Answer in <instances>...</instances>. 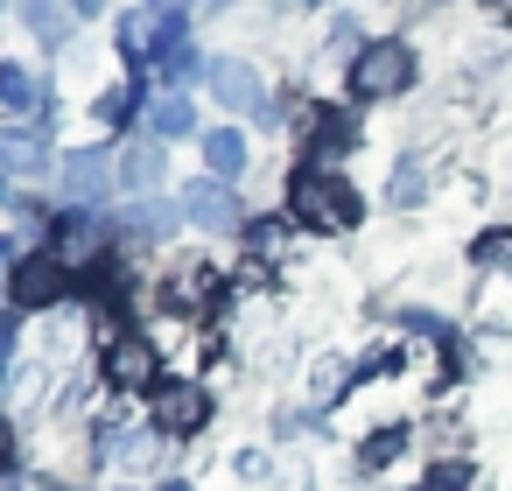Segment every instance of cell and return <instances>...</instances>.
<instances>
[{
    "label": "cell",
    "instance_id": "603a6c76",
    "mask_svg": "<svg viewBox=\"0 0 512 491\" xmlns=\"http://www.w3.org/2000/svg\"><path fill=\"white\" fill-rule=\"evenodd\" d=\"M8 470H15V421L0 414V477H8Z\"/></svg>",
    "mask_w": 512,
    "mask_h": 491
},
{
    "label": "cell",
    "instance_id": "9a60e30c",
    "mask_svg": "<svg viewBox=\"0 0 512 491\" xmlns=\"http://www.w3.org/2000/svg\"><path fill=\"white\" fill-rule=\"evenodd\" d=\"M204 176H218V183H239L246 176V134L239 127H211L204 134Z\"/></svg>",
    "mask_w": 512,
    "mask_h": 491
},
{
    "label": "cell",
    "instance_id": "f1b7e54d",
    "mask_svg": "<svg viewBox=\"0 0 512 491\" xmlns=\"http://www.w3.org/2000/svg\"><path fill=\"white\" fill-rule=\"evenodd\" d=\"M498 15H505V22H512V0H505V8H498Z\"/></svg>",
    "mask_w": 512,
    "mask_h": 491
},
{
    "label": "cell",
    "instance_id": "ac0fdd59",
    "mask_svg": "<svg viewBox=\"0 0 512 491\" xmlns=\"http://www.w3.org/2000/svg\"><path fill=\"white\" fill-rule=\"evenodd\" d=\"M428 190H435V169L421 155H400L393 162V183H386V204L393 211H414V204H428Z\"/></svg>",
    "mask_w": 512,
    "mask_h": 491
},
{
    "label": "cell",
    "instance_id": "2e32d148",
    "mask_svg": "<svg viewBox=\"0 0 512 491\" xmlns=\"http://www.w3.org/2000/svg\"><path fill=\"white\" fill-rule=\"evenodd\" d=\"M134 113H141V85H134V78H120V85H99V92H92V120H99L106 134L134 127Z\"/></svg>",
    "mask_w": 512,
    "mask_h": 491
},
{
    "label": "cell",
    "instance_id": "f546056e",
    "mask_svg": "<svg viewBox=\"0 0 512 491\" xmlns=\"http://www.w3.org/2000/svg\"><path fill=\"white\" fill-rule=\"evenodd\" d=\"M0 8H8V0H0Z\"/></svg>",
    "mask_w": 512,
    "mask_h": 491
},
{
    "label": "cell",
    "instance_id": "ba28073f",
    "mask_svg": "<svg viewBox=\"0 0 512 491\" xmlns=\"http://www.w3.org/2000/svg\"><path fill=\"white\" fill-rule=\"evenodd\" d=\"M57 183H64V197H71L78 211H92V204H106V197L120 190V155H106V148H78V155H64Z\"/></svg>",
    "mask_w": 512,
    "mask_h": 491
},
{
    "label": "cell",
    "instance_id": "d6986e66",
    "mask_svg": "<svg viewBox=\"0 0 512 491\" xmlns=\"http://www.w3.org/2000/svg\"><path fill=\"white\" fill-rule=\"evenodd\" d=\"M470 267L477 274H512V225H484L470 239Z\"/></svg>",
    "mask_w": 512,
    "mask_h": 491
},
{
    "label": "cell",
    "instance_id": "7402d4cb",
    "mask_svg": "<svg viewBox=\"0 0 512 491\" xmlns=\"http://www.w3.org/2000/svg\"><path fill=\"white\" fill-rule=\"evenodd\" d=\"M15 309H0V393H8V372H15Z\"/></svg>",
    "mask_w": 512,
    "mask_h": 491
},
{
    "label": "cell",
    "instance_id": "4316f807",
    "mask_svg": "<svg viewBox=\"0 0 512 491\" xmlns=\"http://www.w3.org/2000/svg\"><path fill=\"white\" fill-rule=\"evenodd\" d=\"M197 8H232V0H197Z\"/></svg>",
    "mask_w": 512,
    "mask_h": 491
},
{
    "label": "cell",
    "instance_id": "8fae6325",
    "mask_svg": "<svg viewBox=\"0 0 512 491\" xmlns=\"http://www.w3.org/2000/svg\"><path fill=\"white\" fill-rule=\"evenodd\" d=\"M176 225H190V218H183V204H162V197H134V204L113 218V232L134 239V246H162Z\"/></svg>",
    "mask_w": 512,
    "mask_h": 491
},
{
    "label": "cell",
    "instance_id": "9c48e42d",
    "mask_svg": "<svg viewBox=\"0 0 512 491\" xmlns=\"http://www.w3.org/2000/svg\"><path fill=\"white\" fill-rule=\"evenodd\" d=\"M302 134H309V169H344V155L358 148V113L351 106H316L309 120H302Z\"/></svg>",
    "mask_w": 512,
    "mask_h": 491
},
{
    "label": "cell",
    "instance_id": "83f0119b",
    "mask_svg": "<svg viewBox=\"0 0 512 491\" xmlns=\"http://www.w3.org/2000/svg\"><path fill=\"white\" fill-rule=\"evenodd\" d=\"M302 8H330V0H302Z\"/></svg>",
    "mask_w": 512,
    "mask_h": 491
},
{
    "label": "cell",
    "instance_id": "52a82bcc",
    "mask_svg": "<svg viewBox=\"0 0 512 491\" xmlns=\"http://www.w3.org/2000/svg\"><path fill=\"white\" fill-rule=\"evenodd\" d=\"M176 204H183V218H190L197 232H211V239L246 232V204H239V190H232V183H218V176H197Z\"/></svg>",
    "mask_w": 512,
    "mask_h": 491
},
{
    "label": "cell",
    "instance_id": "ffe728a7",
    "mask_svg": "<svg viewBox=\"0 0 512 491\" xmlns=\"http://www.w3.org/2000/svg\"><path fill=\"white\" fill-rule=\"evenodd\" d=\"M400 449H407V428L393 421V428H372V435L358 442V463H365V470H386V463H393Z\"/></svg>",
    "mask_w": 512,
    "mask_h": 491
},
{
    "label": "cell",
    "instance_id": "5b68a950",
    "mask_svg": "<svg viewBox=\"0 0 512 491\" xmlns=\"http://www.w3.org/2000/svg\"><path fill=\"white\" fill-rule=\"evenodd\" d=\"M71 288H78V274H71V267L43 246V253H22V260H15L8 302H15V316H43V309H57Z\"/></svg>",
    "mask_w": 512,
    "mask_h": 491
},
{
    "label": "cell",
    "instance_id": "6da1fadb",
    "mask_svg": "<svg viewBox=\"0 0 512 491\" xmlns=\"http://www.w3.org/2000/svg\"><path fill=\"white\" fill-rule=\"evenodd\" d=\"M288 218L302 225V232H358V218H365V197L351 190V176L344 169H295L288 176Z\"/></svg>",
    "mask_w": 512,
    "mask_h": 491
},
{
    "label": "cell",
    "instance_id": "7c38bea8",
    "mask_svg": "<svg viewBox=\"0 0 512 491\" xmlns=\"http://www.w3.org/2000/svg\"><path fill=\"white\" fill-rule=\"evenodd\" d=\"M162 176H169V141H134L120 155V190L127 197H162Z\"/></svg>",
    "mask_w": 512,
    "mask_h": 491
},
{
    "label": "cell",
    "instance_id": "5bb4252c",
    "mask_svg": "<svg viewBox=\"0 0 512 491\" xmlns=\"http://www.w3.org/2000/svg\"><path fill=\"white\" fill-rule=\"evenodd\" d=\"M0 106L22 113V120H36V113H50V85L29 64H0Z\"/></svg>",
    "mask_w": 512,
    "mask_h": 491
},
{
    "label": "cell",
    "instance_id": "277c9868",
    "mask_svg": "<svg viewBox=\"0 0 512 491\" xmlns=\"http://www.w3.org/2000/svg\"><path fill=\"white\" fill-rule=\"evenodd\" d=\"M148 428H162L169 442H190L211 428V386L204 379H162L148 393Z\"/></svg>",
    "mask_w": 512,
    "mask_h": 491
},
{
    "label": "cell",
    "instance_id": "7a4b0ae2",
    "mask_svg": "<svg viewBox=\"0 0 512 491\" xmlns=\"http://www.w3.org/2000/svg\"><path fill=\"white\" fill-rule=\"evenodd\" d=\"M414 78H421V57H414V43H407V36H372V43L351 57V71H344V85H351V99H358V106L407 99V92H414Z\"/></svg>",
    "mask_w": 512,
    "mask_h": 491
},
{
    "label": "cell",
    "instance_id": "8992f818",
    "mask_svg": "<svg viewBox=\"0 0 512 491\" xmlns=\"http://www.w3.org/2000/svg\"><path fill=\"white\" fill-rule=\"evenodd\" d=\"M106 239H113V218H106V211H78V204H71L64 218H50V239H43V246H50L71 274H92V267H99V253H106Z\"/></svg>",
    "mask_w": 512,
    "mask_h": 491
},
{
    "label": "cell",
    "instance_id": "e0dca14e",
    "mask_svg": "<svg viewBox=\"0 0 512 491\" xmlns=\"http://www.w3.org/2000/svg\"><path fill=\"white\" fill-rule=\"evenodd\" d=\"M183 134H197V106L190 92H162L148 106V141H183Z\"/></svg>",
    "mask_w": 512,
    "mask_h": 491
},
{
    "label": "cell",
    "instance_id": "30bf717a",
    "mask_svg": "<svg viewBox=\"0 0 512 491\" xmlns=\"http://www.w3.org/2000/svg\"><path fill=\"white\" fill-rule=\"evenodd\" d=\"M204 92H211L225 113H260V106H267V78H260L246 57H211V71H204Z\"/></svg>",
    "mask_w": 512,
    "mask_h": 491
},
{
    "label": "cell",
    "instance_id": "3957f363",
    "mask_svg": "<svg viewBox=\"0 0 512 491\" xmlns=\"http://www.w3.org/2000/svg\"><path fill=\"white\" fill-rule=\"evenodd\" d=\"M99 379H106L113 393H155V386H162V351H155V337H148V330H113V337H99Z\"/></svg>",
    "mask_w": 512,
    "mask_h": 491
},
{
    "label": "cell",
    "instance_id": "44dd1931",
    "mask_svg": "<svg viewBox=\"0 0 512 491\" xmlns=\"http://www.w3.org/2000/svg\"><path fill=\"white\" fill-rule=\"evenodd\" d=\"M246 253H253V260H281V253H288V225H281V218L246 225Z\"/></svg>",
    "mask_w": 512,
    "mask_h": 491
},
{
    "label": "cell",
    "instance_id": "cb8c5ba5",
    "mask_svg": "<svg viewBox=\"0 0 512 491\" xmlns=\"http://www.w3.org/2000/svg\"><path fill=\"white\" fill-rule=\"evenodd\" d=\"M15 260H22V253H15L8 239H0V288H8V281H15Z\"/></svg>",
    "mask_w": 512,
    "mask_h": 491
},
{
    "label": "cell",
    "instance_id": "4fadbf2b",
    "mask_svg": "<svg viewBox=\"0 0 512 491\" xmlns=\"http://www.w3.org/2000/svg\"><path fill=\"white\" fill-rule=\"evenodd\" d=\"M22 8V29L43 43V50H71V29H78V8L71 0H15Z\"/></svg>",
    "mask_w": 512,
    "mask_h": 491
},
{
    "label": "cell",
    "instance_id": "484cf974",
    "mask_svg": "<svg viewBox=\"0 0 512 491\" xmlns=\"http://www.w3.org/2000/svg\"><path fill=\"white\" fill-rule=\"evenodd\" d=\"M148 8H155V15H162V8H183V0H148Z\"/></svg>",
    "mask_w": 512,
    "mask_h": 491
},
{
    "label": "cell",
    "instance_id": "d4e9b609",
    "mask_svg": "<svg viewBox=\"0 0 512 491\" xmlns=\"http://www.w3.org/2000/svg\"><path fill=\"white\" fill-rule=\"evenodd\" d=\"M71 8H78V22H85V15H106V0H71Z\"/></svg>",
    "mask_w": 512,
    "mask_h": 491
}]
</instances>
